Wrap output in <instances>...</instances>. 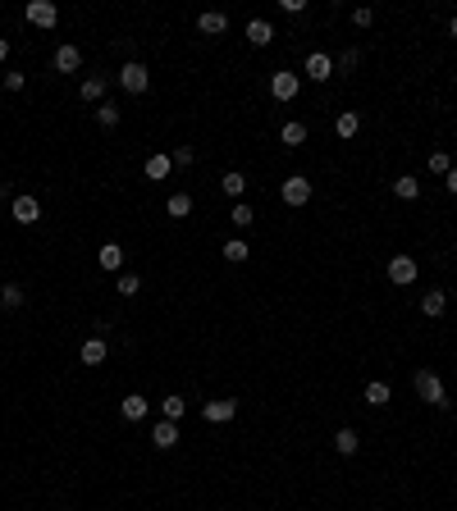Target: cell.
<instances>
[{
  "label": "cell",
  "mask_w": 457,
  "mask_h": 511,
  "mask_svg": "<svg viewBox=\"0 0 457 511\" xmlns=\"http://www.w3.org/2000/svg\"><path fill=\"white\" fill-rule=\"evenodd\" d=\"M334 447H338V457H352V452L361 447L357 429H338V434H334Z\"/></svg>",
  "instance_id": "cb8c5ba5"
},
{
  "label": "cell",
  "mask_w": 457,
  "mask_h": 511,
  "mask_svg": "<svg viewBox=\"0 0 457 511\" xmlns=\"http://www.w3.org/2000/svg\"><path fill=\"white\" fill-rule=\"evenodd\" d=\"M160 415H165V420H183V415H188V397H178V392H169V397H165V402H160Z\"/></svg>",
  "instance_id": "d6986e66"
},
{
  "label": "cell",
  "mask_w": 457,
  "mask_h": 511,
  "mask_svg": "<svg viewBox=\"0 0 457 511\" xmlns=\"http://www.w3.org/2000/svg\"><path fill=\"white\" fill-rule=\"evenodd\" d=\"M297 92H302V78H297L293 69H279V73L270 78V96L274 101H293Z\"/></svg>",
  "instance_id": "3957f363"
},
{
  "label": "cell",
  "mask_w": 457,
  "mask_h": 511,
  "mask_svg": "<svg viewBox=\"0 0 457 511\" xmlns=\"http://www.w3.org/2000/svg\"><path fill=\"white\" fill-rule=\"evenodd\" d=\"M306 78H311V83H329V78H334V60H329L325 51L306 55Z\"/></svg>",
  "instance_id": "52a82bcc"
},
{
  "label": "cell",
  "mask_w": 457,
  "mask_h": 511,
  "mask_svg": "<svg viewBox=\"0 0 457 511\" xmlns=\"http://www.w3.org/2000/svg\"><path fill=\"white\" fill-rule=\"evenodd\" d=\"M228 219H233V224H238V229H251V224H256V210H251L247 201H238V206L228 210Z\"/></svg>",
  "instance_id": "f1b7e54d"
},
{
  "label": "cell",
  "mask_w": 457,
  "mask_h": 511,
  "mask_svg": "<svg viewBox=\"0 0 457 511\" xmlns=\"http://www.w3.org/2000/svg\"><path fill=\"white\" fill-rule=\"evenodd\" d=\"M106 338H83V365H101L106 361Z\"/></svg>",
  "instance_id": "2e32d148"
},
{
  "label": "cell",
  "mask_w": 457,
  "mask_h": 511,
  "mask_svg": "<svg viewBox=\"0 0 457 511\" xmlns=\"http://www.w3.org/2000/svg\"><path fill=\"white\" fill-rule=\"evenodd\" d=\"M119 87L128 92V96H142V92L151 87V73H147V64H138V60H128V64L119 69Z\"/></svg>",
  "instance_id": "7a4b0ae2"
},
{
  "label": "cell",
  "mask_w": 457,
  "mask_h": 511,
  "mask_svg": "<svg viewBox=\"0 0 457 511\" xmlns=\"http://www.w3.org/2000/svg\"><path fill=\"white\" fill-rule=\"evenodd\" d=\"M357 64H361V51H343V55L334 60V73H352Z\"/></svg>",
  "instance_id": "4dcf8cb0"
},
{
  "label": "cell",
  "mask_w": 457,
  "mask_h": 511,
  "mask_svg": "<svg viewBox=\"0 0 457 511\" xmlns=\"http://www.w3.org/2000/svg\"><path fill=\"white\" fill-rule=\"evenodd\" d=\"M279 141H283V146H302V141H306V123H283Z\"/></svg>",
  "instance_id": "484cf974"
},
{
  "label": "cell",
  "mask_w": 457,
  "mask_h": 511,
  "mask_svg": "<svg viewBox=\"0 0 457 511\" xmlns=\"http://www.w3.org/2000/svg\"><path fill=\"white\" fill-rule=\"evenodd\" d=\"M389 397H393V388H389L384 379H370V383H366V402H370V406H389Z\"/></svg>",
  "instance_id": "603a6c76"
},
{
  "label": "cell",
  "mask_w": 457,
  "mask_h": 511,
  "mask_svg": "<svg viewBox=\"0 0 457 511\" xmlns=\"http://www.w3.org/2000/svg\"><path fill=\"white\" fill-rule=\"evenodd\" d=\"M23 83H28L23 73H5V92H23Z\"/></svg>",
  "instance_id": "8d00e7d4"
},
{
  "label": "cell",
  "mask_w": 457,
  "mask_h": 511,
  "mask_svg": "<svg viewBox=\"0 0 457 511\" xmlns=\"http://www.w3.org/2000/svg\"><path fill=\"white\" fill-rule=\"evenodd\" d=\"M279 196L288 201V206H306V201H311V183H306L302 174H293V178H283Z\"/></svg>",
  "instance_id": "8992f818"
},
{
  "label": "cell",
  "mask_w": 457,
  "mask_h": 511,
  "mask_svg": "<svg viewBox=\"0 0 457 511\" xmlns=\"http://www.w3.org/2000/svg\"><path fill=\"white\" fill-rule=\"evenodd\" d=\"M448 169H453L448 151H435V155H430V174H448Z\"/></svg>",
  "instance_id": "836d02e7"
},
{
  "label": "cell",
  "mask_w": 457,
  "mask_h": 511,
  "mask_svg": "<svg viewBox=\"0 0 457 511\" xmlns=\"http://www.w3.org/2000/svg\"><path fill=\"white\" fill-rule=\"evenodd\" d=\"M393 196H398V201H416V196H421V183H416L412 174L393 178Z\"/></svg>",
  "instance_id": "7402d4cb"
},
{
  "label": "cell",
  "mask_w": 457,
  "mask_h": 511,
  "mask_svg": "<svg viewBox=\"0 0 457 511\" xmlns=\"http://www.w3.org/2000/svg\"><path fill=\"white\" fill-rule=\"evenodd\" d=\"M138 293H142L138 274H119V297H138Z\"/></svg>",
  "instance_id": "1f68e13d"
},
{
  "label": "cell",
  "mask_w": 457,
  "mask_h": 511,
  "mask_svg": "<svg viewBox=\"0 0 457 511\" xmlns=\"http://www.w3.org/2000/svg\"><path fill=\"white\" fill-rule=\"evenodd\" d=\"M421 311H425L430 320H439V315L448 311V293H444V288H430V293L421 297Z\"/></svg>",
  "instance_id": "8fae6325"
},
{
  "label": "cell",
  "mask_w": 457,
  "mask_h": 511,
  "mask_svg": "<svg viewBox=\"0 0 457 511\" xmlns=\"http://www.w3.org/2000/svg\"><path fill=\"white\" fill-rule=\"evenodd\" d=\"M448 33H453V42H457V14H453V19H448Z\"/></svg>",
  "instance_id": "ab89813d"
},
{
  "label": "cell",
  "mask_w": 457,
  "mask_h": 511,
  "mask_svg": "<svg viewBox=\"0 0 457 511\" xmlns=\"http://www.w3.org/2000/svg\"><path fill=\"white\" fill-rule=\"evenodd\" d=\"M412 388H416V397H421V402L439 406V411H444V406H448V388H444V383H439V374H435V370H416Z\"/></svg>",
  "instance_id": "6da1fadb"
},
{
  "label": "cell",
  "mask_w": 457,
  "mask_h": 511,
  "mask_svg": "<svg viewBox=\"0 0 457 511\" xmlns=\"http://www.w3.org/2000/svg\"><path fill=\"white\" fill-rule=\"evenodd\" d=\"M201 415H206L210 424H224V420L238 415V402H206V406H201Z\"/></svg>",
  "instance_id": "4fadbf2b"
},
{
  "label": "cell",
  "mask_w": 457,
  "mask_h": 511,
  "mask_svg": "<svg viewBox=\"0 0 457 511\" xmlns=\"http://www.w3.org/2000/svg\"><path fill=\"white\" fill-rule=\"evenodd\" d=\"M219 192H224V196H242V192H247V178H242L238 169H228V174L219 178Z\"/></svg>",
  "instance_id": "d4e9b609"
},
{
  "label": "cell",
  "mask_w": 457,
  "mask_h": 511,
  "mask_svg": "<svg viewBox=\"0 0 457 511\" xmlns=\"http://www.w3.org/2000/svg\"><path fill=\"white\" fill-rule=\"evenodd\" d=\"M334 132H338V137H357V132H361V114H357V110H338Z\"/></svg>",
  "instance_id": "5bb4252c"
},
{
  "label": "cell",
  "mask_w": 457,
  "mask_h": 511,
  "mask_svg": "<svg viewBox=\"0 0 457 511\" xmlns=\"http://www.w3.org/2000/svg\"><path fill=\"white\" fill-rule=\"evenodd\" d=\"M83 69V51L78 46H60L55 51V73H78Z\"/></svg>",
  "instance_id": "30bf717a"
},
{
  "label": "cell",
  "mask_w": 457,
  "mask_h": 511,
  "mask_svg": "<svg viewBox=\"0 0 457 511\" xmlns=\"http://www.w3.org/2000/svg\"><path fill=\"white\" fill-rule=\"evenodd\" d=\"M97 265H101V270H110V274H115V270L124 265V247H119V242H106V247L97 251Z\"/></svg>",
  "instance_id": "9a60e30c"
},
{
  "label": "cell",
  "mask_w": 457,
  "mask_h": 511,
  "mask_svg": "<svg viewBox=\"0 0 457 511\" xmlns=\"http://www.w3.org/2000/svg\"><path fill=\"white\" fill-rule=\"evenodd\" d=\"M147 411H151V402H147L142 392H128V397H124V402H119V415H124V420H128V424L147 420Z\"/></svg>",
  "instance_id": "9c48e42d"
},
{
  "label": "cell",
  "mask_w": 457,
  "mask_h": 511,
  "mask_svg": "<svg viewBox=\"0 0 457 511\" xmlns=\"http://www.w3.org/2000/svg\"><path fill=\"white\" fill-rule=\"evenodd\" d=\"M0 60H10V42L5 37H0Z\"/></svg>",
  "instance_id": "f35d334b"
},
{
  "label": "cell",
  "mask_w": 457,
  "mask_h": 511,
  "mask_svg": "<svg viewBox=\"0 0 457 511\" xmlns=\"http://www.w3.org/2000/svg\"><path fill=\"white\" fill-rule=\"evenodd\" d=\"M169 160H174V169H188V164H192V146H178Z\"/></svg>",
  "instance_id": "e575fe53"
},
{
  "label": "cell",
  "mask_w": 457,
  "mask_h": 511,
  "mask_svg": "<svg viewBox=\"0 0 457 511\" xmlns=\"http://www.w3.org/2000/svg\"><path fill=\"white\" fill-rule=\"evenodd\" d=\"M0 302L10 306V311H14V306H23V288H19V283H10V288H0Z\"/></svg>",
  "instance_id": "d6a6232c"
},
{
  "label": "cell",
  "mask_w": 457,
  "mask_h": 511,
  "mask_svg": "<svg viewBox=\"0 0 457 511\" xmlns=\"http://www.w3.org/2000/svg\"><path fill=\"white\" fill-rule=\"evenodd\" d=\"M151 443L160 447V452H169V447L178 443V424H174V420H160V424L151 429Z\"/></svg>",
  "instance_id": "7c38bea8"
},
{
  "label": "cell",
  "mask_w": 457,
  "mask_h": 511,
  "mask_svg": "<svg viewBox=\"0 0 457 511\" xmlns=\"http://www.w3.org/2000/svg\"><path fill=\"white\" fill-rule=\"evenodd\" d=\"M97 123H101V128H115V123H119V105H115V101H101V105H97Z\"/></svg>",
  "instance_id": "4316f807"
},
{
  "label": "cell",
  "mask_w": 457,
  "mask_h": 511,
  "mask_svg": "<svg viewBox=\"0 0 457 511\" xmlns=\"http://www.w3.org/2000/svg\"><path fill=\"white\" fill-rule=\"evenodd\" d=\"M389 283H398V288L416 283V261H412V256H393V261H389Z\"/></svg>",
  "instance_id": "ba28073f"
},
{
  "label": "cell",
  "mask_w": 457,
  "mask_h": 511,
  "mask_svg": "<svg viewBox=\"0 0 457 511\" xmlns=\"http://www.w3.org/2000/svg\"><path fill=\"white\" fill-rule=\"evenodd\" d=\"M165 210H169V219H188V215H192V196H188V192H174L169 201H165Z\"/></svg>",
  "instance_id": "44dd1931"
},
{
  "label": "cell",
  "mask_w": 457,
  "mask_h": 511,
  "mask_svg": "<svg viewBox=\"0 0 457 511\" xmlns=\"http://www.w3.org/2000/svg\"><path fill=\"white\" fill-rule=\"evenodd\" d=\"M10 215H14V224L28 229V224L42 219V201H37V196H14V201H10Z\"/></svg>",
  "instance_id": "277c9868"
},
{
  "label": "cell",
  "mask_w": 457,
  "mask_h": 511,
  "mask_svg": "<svg viewBox=\"0 0 457 511\" xmlns=\"http://www.w3.org/2000/svg\"><path fill=\"white\" fill-rule=\"evenodd\" d=\"M247 42H251V46H270V42H274V28H270L265 19H251V23H247Z\"/></svg>",
  "instance_id": "e0dca14e"
},
{
  "label": "cell",
  "mask_w": 457,
  "mask_h": 511,
  "mask_svg": "<svg viewBox=\"0 0 457 511\" xmlns=\"http://www.w3.org/2000/svg\"><path fill=\"white\" fill-rule=\"evenodd\" d=\"M0 311H5V302H0Z\"/></svg>",
  "instance_id": "60d3db41"
},
{
  "label": "cell",
  "mask_w": 457,
  "mask_h": 511,
  "mask_svg": "<svg viewBox=\"0 0 457 511\" xmlns=\"http://www.w3.org/2000/svg\"><path fill=\"white\" fill-rule=\"evenodd\" d=\"M83 101H106V78H83Z\"/></svg>",
  "instance_id": "83f0119b"
},
{
  "label": "cell",
  "mask_w": 457,
  "mask_h": 511,
  "mask_svg": "<svg viewBox=\"0 0 457 511\" xmlns=\"http://www.w3.org/2000/svg\"><path fill=\"white\" fill-rule=\"evenodd\" d=\"M352 23H357V28H370V23H375V10H366V5L352 10Z\"/></svg>",
  "instance_id": "d590c367"
},
{
  "label": "cell",
  "mask_w": 457,
  "mask_h": 511,
  "mask_svg": "<svg viewBox=\"0 0 457 511\" xmlns=\"http://www.w3.org/2000/svg\"><path fill=\"white\" fill-rule=\"evenodd\" d=\"M224 256H228V261H233V265H242V261H247V256H251V247H247V242H242V238H233V242H224Z\"/></svg>",
  "instance_id": "f546056e"
},
{
  "label": "cell",
  "mask_w": 457,
  "mask_h": 511,
  "mask_svg": "<svg viewBox=\"0 0 457 511\" xmlns=\"http://www.w3.org/2000/svg\"><path fill=\"white\" fill-rule=\"evenodd\" d=\"M197 28H201V33H206V37H219V33H224V28H228V19H224V14H219V10H206V14H201V19H197Z\"/></svg>",
  "instance_id": "ac0fdd59"
},
{
  "label": "cell",
  "mask_w": 457,
  "mask_h": 511,
  "mask_svg": "<svg viewBox=\"0 0 457 511\" xmlns=\"http://www.w3.org/2000/svg\"><path fill=\"white\" fill-rule=\"evenodd\" d=\"M142 169H147V178H151V183H160V178H169L174 160H169V155H151V160L142 164Z\"/></svg>",
  "instance_id": "ffe728a7"
},
{
  "label": "cell",
  "mask_w": 457,
  "mask_h": 511,
  "mask_svg": "<svg viewBox=\"0 0 457 511\" xmlns=\"http://www.w3.org/2000/svg\"><path fill=\"white\" fill-rule=\"evenodd\" d=\"M448 192L457 196V164H453V169H448Z\"/></svg>",
  "instance_id": "74e56055"
},
{
  "label": "cell",
  "mask_w": 457,
  "mask_h": 511,
  "mask_svg": "<svg viewBox=\"0 0 457 511\" xmlns=\"http://www.w3.org/2000/svg\"><path fill=\"white\" fill-rule=\"evenodd\" d=\"M23 14H28V23H33V28H46V33H51L55 23H60V10H55L51 0H33V5H28Z\"/></svg>",
  "instance_id": "5b68a950"
}]
</instances>
